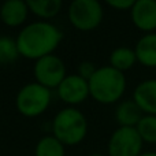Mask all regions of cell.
<instances>
[{
	"mask_svg": "<svg viewBox=\"0 0 156 156\" xmlns=\"http://www.w3.org/2000/svg\"><path fill=\"white\" fill-rule=\"evenodd\" d=\"M29 7L22 0H8L3 3L0 8V18L8 26H19L27 18Z\"/></svg>",
	"mask_w": 156,
	"mask_h": 156,
	"instance_id": "obj_11",
	"label": "cell"
},
{
	"mask_svg": "<svg viewBox=\"0 0 156 156\" xmlns=\"http://www.w3.org/2000/svg\"><path fill=\"white\" fill-rule=\"evenodd\" d=\"M136 129L144 143L156 144V115H144Z\"/></svg>",
	"mask_w": 156,
	"mask_h": 156,
	"instance_id": "obj_17",
	"label": "cell"
},
{
	"mask_svg": "<svg viewBox=\"0 0 156 156\" xmlns=\"http://www.w3.org/2000/svg\"><path fill=\"white\" fill-rule=\"evenodd\" d=\"M137 62V56H136L134 49H130L127 47H119V48L114 49L111 52L110 56V63L111 67L116 69L119 71H126L134 66Z\"/></svg>",
	"mask_w": 156,
	"mask_h": 156,
	"instance_id": "obj_14",
	"label": "cell"
},
{
	"mask_svg": "<svg viewBox=\"0 0 156 156\" xmlns=\"http://www.w3.org/2000/svg\"><path fill=\"white\" fill-rule=\"evenodd\" d=\"M69 19L80 30H92L103 19L101 4L96 0H74L69 7Z\"/></svg>",
	"mask_w": 156,
	"mask_h": 156,
	"instance_id": "obj_5",
	"label": "cell"
},
{
	"mask_svg": "<svg viewBox=\"0 0 156 156\" xmlns=\"http://www.w3.org/2000/svg\"><path fill=\"white\" fill-rule=\"evenodd\" d=\"M143 144L136 127H119L110 138L108 154L110 156H140Z\"/></svg>",
	"mask_w": 156,
	"mask_h": 156,
	"instance_id": "obj_6",
	"label": "cell"
},
{
	"mask_svg": "<svg viewBox=\"0 0 156 156\" xmlns=\"http://www.w3.org/2000/svg\"><path fill=\"white\" fill-rule=\"evenodd\" d=\"M133 100L144 115H156V78L138 83L133 92Z\"/></svg>",
	"mask_w": 156,
	"mask_h": 156,
	"instance_id": "obj_10",
	"label": "cell"
},
{
	"mask_svg": "<svg viewBox=\"0 0 156 156\" xmlns=\"http://www.w3.org/2000/svg\"><path fill=\"white\" fill-rule=\"evenodd\" d=\"M34 77L40 85L45 88H58L66 78V67L60 58L48 55L36 62Z\"/></svg>",
	"mask_w": 156,
	"mask_h": 156,
	"instance_id": "obj_7",
	"label": "cell"
},
{
	"mask_svg": "<svg viewBox=\"0 0 156 156\" xmlns=\"http://www.w3.org/2000/svg\"><path fill=\"white\" fill-rule=\"evenodd\" d=\"M144 116V112L137 105L134 100H125L118 105L115 112V118L121 127H136L141 118Z\"/></svg>",
	"mask_w": 156,
	"mask_h": 156,
	"instance_id": "obj_13",
	"label": "cell"
},
{
	"mask_svg": "<svg viewBox=\"0 0 156 156\" xmlns=\"http://www.w3.org/2000/svg\"><path fill=\"white\" fill-rule=\"evenodd\" d=\"M52 130L63 145H76L85 138L88 123L82 112L74 108H65L55 116Z\"/></svg>",
	"mask_w": 156,
	"mask_h": 156,
	"instance_id": "obj_3",
	"label": "cell"
},
{
	"mask_svg": "<svg viewBox=\"0 0 156 156\" xmlns=\"http://www.w3.org/2000/svg\"><path fill=\"white\" fill-rule=\"evenodd\" d=\"M18 44L10 37H0V65H10L19 56Z\"/></svg>",
	"mask_w": 156,
	"mask_h": 156,
	"instance_id": "obj_18",
	"label": "cell"
},
{
	"mask_svg": "<svg viewBox=\"0 0 156 156\" xmlns=\"http://www.w3.org/2000/svg\"><path fill=\"white\" fill-rule=\"evenodd\" d=\"M90 156H103V155H90Z\"/></svg>",
	"mask_w": 156,
	"mask_h": 156,
	"instance_id": "obj_22",
	"label": "cell"
},
{
	"mask_svg": "<svg viewBox=\"0 0 156 156\" xmlns=\"http://www.w3.org/2000/svg\"><path fill=\"white\" fill-rule=\"evenodd\" d=\"M130 15L136 27L154 33L156 30V0H136Z\"/></svg>",
	"mask_w": 156,
	"mask_h": 156,
	"instance_id": "obj_9",
	"label": "cell"
},
{
	"mask_svg": "<svg viewBox=\"0 0 156 156\" xmlns=\"http://www.w3.org/2000/svg\"><path fill=\"white\" fill-rule=\"evenodd\" d=\"M36 156H65V147L55 136H47L38 141Z\"/></svg>",
	"mask_w": 156,
	"mask_h": 156,
	"instance_id": "obj_16",
	"label": "cell"
},
{
	"mask_svg": "<svg viewBox=\"0 0 156 156\" xmlns=\"http://www.w3.org/2000/svg\"><path fill=\"white\" fill-rule=\"evenodd\" d=\"M134 3V0H107V4L116 10H132Z\"/></svg>",
	"mask_w": 156,
	"mask_h": 156,
	"instance_id": "obj_20",
	"label": "cell"
},
{
	"mask_svg": "<svg viewBox=\"0 0 156 156\" xmlns=\"http://www.w3.org/2000/svg\"><path fill=\"white\" fill-rule=\"evenodd\" d=\"M88 82L90 96L103 104L118 101L126 89V78L123 73L111 66L97 69Z\"/></svg>",
	"mask_w": 156,
	"mask_h": 156,
	"instance_id": "obj_2",
	"label": "cell"
},
{
	"mask_svg": "<svg viewBox=\"0 0 156 156\" xmlns=\"http://www.w3.org/2000/svg\"><path fill=\"white\" fill-rule=\"evenodd\" d=\"M96 70L97 69L94 67V65L92 62H82L80 65V67H78V76L82 77L83 80L89 81L92 77L94 76Z\"/></svg>",
	"mask_w": 156,
	"mask_h": 156,
	"instance_id": "obj_19",
	"label": "cell"
},
{
	"mask_svg": "<svg viewBox=\"0 0 156 156\" xmlns=\"http://www.w3.org/2000/svg\"><path fill=\"white\" fill-rule=\"evenodd\" d=\"M27 7L41 18H52L62 8V0H27Z\"/></svg>",
	"mask_w": 156,
	"mask_h": 156,
	"instance_id": "obj_15",
	"label": "cell"
},
{
	"mask_svg": "<svg viewBox=\"0 0 156 156\" xmlns=\"http://www.w3.org/2000/svg\"><path fill=\"white\" fill-rule=\"evenodd\" d=\"M51 101V90L38 82L25 85L16 94V108L25 116H37L47 110Z\"/></svg>",
	"mask_w": 156,
	"mask_h": 156,
	"instance_id": "obj_4",
	"label": "cell"
},
{
	"mask_svg": "<svg viewBox=\"0 0 156 156\" xmlns=\"http://www.w3.org/2000/svg\"><path fill=\"white\" fill-rule=\"evenodd\" d=\"M136 56L145 67H156V33H147L136 44Z\"/></svg>",
	"mask_w": 156,
	"mask_h": 156,
	"instance_id": "obj_12",
	"label": "cell"
},
{
	"mask_svg": "<svg viewBox=\"0 0 156 156\" xmlns=\"http://www.w3.org/2000/svg\"><path fill=\"white\" fill-rule=\"evenodd\" d=\"M63 38L56 26L47 22H34L21 30L16 44L19 54L27 59H41L52 54Z\"/></svg>",
	"mask_w": 156,
	"mask_h": 156,
	"instance_id": "obj_1",
	"label": "cell"
},
{
	"mask_svg": "<svg viewBox=\"0 0 156 156\" xmlns=\"http://www.w3.org/2000/svg\"><path fill=\"white\" fill-rule=\"evenodd\" d=\"M140 156H156V152H143Z\"/></svg>",
	"mask_w": 156,
	"mask_h": 156,
	"instance_id": "obj_21",
	"label": "cell"
},
{
	"mask_svg": "<svg viewBox=\"0 0 156 156\" xmlns=\"http://www.w3.org/2000/svg\"><path fill=\"white\" fill-rule=\"evenodd\" d=\"M58 94L63 101L69 104L82 103L88 97L89 82L80 76H67L58 86Z\"/></svg>",
	"mask_w": 156,
	"mask_h": 156,
	"instance_id": "obj_8",
	"label": "cell"
}]
</instances>
